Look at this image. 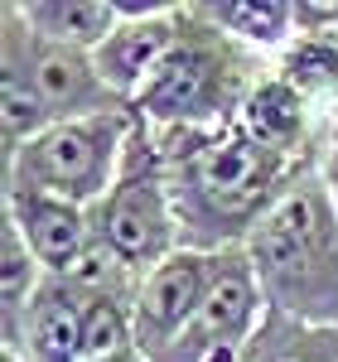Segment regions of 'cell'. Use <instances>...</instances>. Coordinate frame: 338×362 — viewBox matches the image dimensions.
Here are the masks:
<instances>
[{
  "label": "cell",
  "mask_w": 338,
  "mask_h": 362,
  "mask_svg": "<svg viewBox=\"0 0 338 362\" xmlns=\"http://www.w3.org/2000/svg\"><path fill=\"white\" fill-rule=\"evenodd\" d=\"M237 126L252 140H261L266 150L285 155V160H310V155H319V140H324L329 116L319 112L300 87H290L281 73L271 68V73L252 87V97H247V107L237 116Z\"/></svg>",
  "instance_id": "12"
},
{
  "label": "cell",
  "mask_w": 338,
  "mask_h": 362,
  "mask_svg": "<svg viewBox=\"0 0 338 362\" xmlns=\"http://www.w3.org/2000/svg\"><path fill=\"white\" fill-rule=\"evenodd\" d=\"M319 174H324V189H329V198H334V208H338V112L329 116L324 140H319Z\"/></svg>",
  "instance_id": "19"
},
{
  "label": "cell",
  "mask_w": 338,
  "mask_h": 362,
  "mask_svg": "<svg viewBox=\"0 0 338 362\" xmlns=\"http://www.w3.org/2000/svg\"><path fill=\"white\" fill-rule=\"evenodd\" d=\"M87 300H92V271L44 276L29 309L20 314V329L10 338H0V348L20 353L25 362H83Z\"/></svg>",
  "instance_id": "9"
},
{
  "label": "cell",
  "mask_w": 338,
  "mask_h": 362,
  "mask_svg": "<svg viewBox=\"0 0 338 362\" xmlns=\"http://www.w3.org/2000/svg\"><path fill=\"white\" fill-rule=\"evenodd\" d=\"M213 261H218V251H189L184 247L136 285L131 329H136V348L150 362L165 358L169 348L184 338V329L198 319L203 295L213 285Z\"/></svg>",
  "instance_id": "7"
},
{
  "label": "cell",
  "mask_w": 338,
  "mask_h": 362,
  "mask_svg": "<svg viewBox=\"0 0 338 362\" xmlns=\"http://www.w3.org/2000/svg\"><path fill=\"white\" fill-rule=\"evenodd\" d=\"M174 251H184V232L169 194V174L155 136L136 121L116 184L102 203H92V271L136 290Z\"/></svg>",
  "instance_id": "4"
},
{
  "label": "cell",
  "mask_w": 338,
  "mask_h": 362,
  "mask_svg": "<svg viewBox=\"0 0 338 362\" xmlns=\"http://www.w3.org/2000/svg\"><path fill=\"white\" fill-rule=\"evenodd\" d=\"M266 73L261 54L227 39L194 5H179V39L131 112L150 131H227Z\"/></svg>",
  "instance_id": "3"
},
{
  "label": "cell",
  "mask_w": 338,
  "mask_h": 362,
  "mask_svg": "<svg viewBox=\"0 0 338 362\" xmlns=\"http://www.w3.org/2000/svg\"><path fill=\"white\" fill-rule=\"evenodd\" d=\"M136 112H107L87 121H54L5 160V189H39L68 203H102L126 165Z\"/></svg>",
  "instance_id": "5"
},
{
  "label": "cell",
  "mask_w": 338,
  "mask_h": 362,
  "mask_svg": "<svg viewBox=\"0 0 338 362\" xmlns=\"http://www.w3.org/2000/svg\"><path fill=\"white\" fill-rule=\"evenodd\" d=\"M242 251L256 271L266 309L338 329V208L324 189L319 155L300 165Z\"/></svg>",
  "instance_id": "2"
},
{
  "label": "cell",
  "mask_w": 338,
  "mask_h": 362,
  "mask_svg": "<svg viewBox=\"0 0 338 362\" xmlns=\"http://www.w3.org/2000/svg\"><path fill=\"white\" fill-rule=\"evenodd\" d=\"M174 39H179V5H121V25L92 49V63L102 83L126 107H136L145 83L169 58Z\"/></svg>",
  "instance_id": "8"
},
{
  "label": "cell",
  "mask_w": 338,
  "mask_h": 362,
  "mask_svg": "<svg viewBox=\"0 0 338 362\" xmlns=\"http://www.w3.org/2000/svg\"><path fill=\"white\" fill-rule=\"evenodd\" d=\"M145 126V121H141ZM150 131V126H145ZM169 174V194L189 251L247 247L252 227L271 213L305 160H285L252 140L242 126L227 131H150Z\"/></svg>",
  "instance_id": "1"
},
{
  "label": "cell",
  "mask_w": 338,
  "mask_h": 362,
  "mask_svg": "<svg viewBox=\"0 0 338 362\" xmlns=\"http://www.w3.org/2000/svg\"><path fill=\"white\" fill-rule=\"evenodd\" d=\"M87 362H150V358L131 343V348H116V353H102V358H87Z\"/></svg>",
  "instance_id": "20"
},
{
  "label": "cell",
  "mask_w": 338,
  "mask_h": 362,
  "mask_svg": "<svg viewBox=\"0 0 338 362\" xmlns=\"http://www.w3.org/2000/svg\"><path fill=\"white\" fill-rule=\"evenodd\" d=\"M34 83L49 107V121H87V116L107 112H131L112 87L102 83L92 54L83 49H58L34 39Z\"/></svg>",
  "instance_id": "13"
},
{
  "label": "cell",
  "mask_w": 338,
  "mask_h": 362,
  "mask_svg": "<svg viewBox=\"0 0 338 362\" xmlns=\"http://www.w3.org/2000/svg\"><path fill=\"white\" fill-rule=\"evenodd\" d=\"M242 362H338V329L300 324L290 314L266 309L261 329L242 348Z\"/></svg>",
  "instance_id": "16"
},
{
  "label": "cell",
  "mask_w": 338,
  "mask_h": 362,
  "mask_svg": "<svg viewBox=\"0 0 338 362\" xmlns=\"http://www.w3.org/2000/svg\"><path fill=\"white\" fill-rule=\"evenodd\" d=\"M0 362H25V358H20V353H5V348H0Z\"/></svg>",
  "instance_id": "21"
},
{
  "label": "cell",
  "mask_w": 338,
  "mask_h": 362,
  "mask_svg": "<svg viewBox=\"0 0 338 362\" xmlns=\"http://www.w3.org/2000/svg\"><path fill=\"white\" fill-rule=\"evenodd\" d=\"M208 25H218L227 39H237L242 49H252L261 58H281L295 34V0H189Z\"/></svg>",
  "instance_id": "14"
},
{
  "label": "cell",
  "mask_w": 338,
  "mask_h": 362,
  "mask_svg": "<svg viewBox=\"0 0 338 362\" xmlns=\"http://www.w3.org/2000/svg\"><path fill=\"white\" fill-rule=\"evenodd\" d=\"M5 218L20 227L44 276L92 271V208L39 194V189H5Z\"/></svg>",
  "instance_id": "10"
},
{
  "label": "cell",
  "mask_w": 338,
  "mask_h": 362,
  "mask_svg": "<svg viewBox=\"0 0 338 362\" xmlns=\"http://www.w3.org/2000/svg\"><path fill=\"white\" fill-rule=\"evenodd\" d=\"M49 126L54 121L34 83V34H29L20 5L5 0L0 5V145H5V160Z\"/></svg>",
  "instance_id": "11"
},
{
  "label": "cell",
  "mask_w": 338,
  "mask_h": 362,
  "mask_svg": "<svg viewBox=\"0 0 338 362\" xmlns=\"http://www.w3.org/2000/svg\"><path fill=\"white\" fill-rule=\"evenodd\" d=\"M290 87H300L324 116L338 112V39L295 34V44L271 63Z\"/></svg>",
  "instance_id": "17"
},
{
  "label": "cell",
  "mask_w": 338,
  "mask_h": 362,
  "mask_svg": "<svg viewBox=\"0 0 338 362\" xmlns=\"http://www.w3.org/2000/svg\"><path fill=\"white\" fill-rule=\"evenodd\" d=\"M15 5L39 44L83 49V54H92L121 25V0H15Z\"/></svg>",
  "instance_id": "15"
},
{
  "label": "cell",
  "mask_w": 338,
  "mask_h": 362,
  "mask_svg": "<svg viewBox=\"0 0 338 362\" xmlns=\"http://www.w3.org/2000/svg\"><path fill=\"white\" fill-rule=\"evenodd\" d=\"M44 285V266L20 237V227L5 218L0 227V338H10L20 329V314L29 309L34 290Z\"/></svg>",
  "instance_id": "18"
},
{
  "label": "cell",
  "mask_w": 338,
  "mask_h": 362,
  "mask_svg": "<svg viewBox=\"0 0 338 362\" xmlns=\"http://www.w3.org/2000/svg\"><path fill=\"white\" fill-rule=\"evenodd\" d=\"M213 362H242V353H237V358H213Z\"/></svg>",
  "instance_id": "22"
},
{
  "label": "cell",
  "mask_w": 338,
  "mask_h": 362,
  "mask_svg": "<svg viewBox=\"0 0 338 362\" xmlns=\"http://www.w3.org/2000/svg\"><path fill=\"white\" fill-rule=\"evenodd\" d=\"M266 319V295L256 285V271L247 261V251L232 247L218 251L213 261V285L203 295L198 319L184 329V338L155 362H213V358H237L252 334Z\"/></svg>",
  "instance_id": "6"
}]
</instances>
